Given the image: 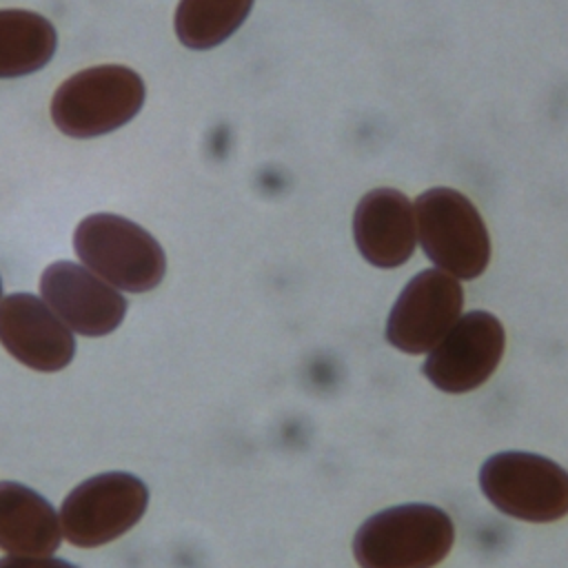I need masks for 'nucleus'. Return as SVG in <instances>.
Segmentation results:
<instances>
[{"mask_svg":"<svg viewBox=\"0 0 568 568\" xmlns=\"http://www.w3.org/2000/svg\"><path fill=\"white\" fill-rule=\"evenodd\" d=\"M453 541L444 508L410 501L371 515L353 537V555L359 568H435Z\"/></svg>","mask_w":568,"mask_h":568,"instance_id":"f257e3e1","label":"nucleus"},{"mask_svg":"<svg viewBox=\"0 0 568 568\" xmlns=\"http://www.w3.org/2000/svg\"><path fill=\"white\" fill-rule=\"evenodd\" d=\"M82 264L115 288L146 293L166 273V257L160 242L133 220L115 213L84 217L73 235Z\"/></svg>","mask_w":568,"mask_h":568,"instance_id":"f03ea898","label":"nucleus"},{"mask_svg":"<svg viewBox=\"0 0 568 568\" xmlns=\"http://www.w3.org/2000/svg\"><path fill=\"white\" fill-rule=\"evenodd\" d=\"M142 78L122 64H100L67 78L51 100L53 124L71 138H95L120 129L144 104Z\"/></svg>","mask_w":568,"mask_h":568,"instance_id":"7ed1b4c3","label":"nucleus"},{"mask_svg":"<svg viewBox=\"0 0 568 568\" xmlns=\"http://www.w3.org/2000/svg\"><path fill=\"white\" fill-rule=\"evenodd\" d=\"M415 209L417 237L428 260L457 280L481 275L490 262L488 229L475 204L455 189L424 191Z\"/></svg>","mask_w":568,"mask_h":568,"instance_id":"20e7f679","label":"nucleus"},{"mask_svg":"<svg viewBox=\"0 0 568 568\" xmlns=\"http://www.w3.org/2000/svg\"><path fill=\"white\" fill-rule=\"evenodd\" d=\"M488 501L508 517L546 524L568 515V470L526 450L490 455L479 468Z\"/></svg>","mask_w":568,"mask_h":568,"instance_id":"39448f33","label":"nucleus"},{"mask_svg":"<svg viewBox=\"0 0 568 568\" xmlns=\"http://www.w3.org/2000/svg\"><path fill=\"white\" fill-rule=\"evenodd\" d=\"M149 506L146 484L124 470L100 473L78 484L62 501V535L80 548L109 544L131 530Z\"/></svg>","mask_w":568,"mask_h":568,"instance_id":"423d86ee","label":"nucleus"},{"mask_svg":"<svg viewBox=\"0 0 568 568\" xmlns=\"http://www.w3.org/2000/svg\"><path fill=\"white\" fill-rule=\"evenodd\" d=\"M504 346L501 322L488 311H470L428 351L424 375L444 393H470L495 373Z\"/></svg>","mask_w":568,"mask_h":568,"instance_id":"0eeeda50","label":"nucleus"},{"mask_svg":"<svg viewBox=\"0 0 568 568\" xmlns=\"http://www.w3.org/2000/svg\"><path fill=\"white\" fill-rule=\"evenodd\" d=\"M464 291L439 268L417 273L399 293L386 320V339L410 355L428 353L459 320Z\"/></svg>","mask_w":568,"mask_h":568,"instance_id":"6e6552de","label":"nucleus"},{"mask_svg":"<svg viewBox=\"0 0 568 568\" xmlns=\"http://www.w3.org/2000/svg\"><path fill=\"white\" fill-rule=\"evenodd\" d=\"M42 300L75 333L100 337L115 331L126 315V300L87 266L53 262L40 277Z\"/></svg>","mask_w":568,"mask_h":568,"instance_id":"1a4fd4ad","label":"nucleus"},{"mask_svg":"<svg viewBox=\"0 0 568 568\" xmlns=\"http://www.w3.org/2000/svg\"><path fill=\"white\" fill-rule=\"evenodd\" d=\"M0 344L20 364L40 373L62 371L75 355L71 328L33 293L0 300Z\"/></svg>","mask_w":568,"mask_h":568,"instance_id":"9d476101","label":"nucleus"},{"mask_svg":"<svg viewBox=\"0 0 568 568\" xmlns=\"http://www.w3.org/2000/svg\"><path fill=\"white\" fill-rule=\"evenodd\" d=\"M353 237L366 262L379 268L404 264L417 242L415 209L395 189L368 191L353 215Z\"/></svg>","mask_w":568,"mask_h":568,"instance_id":"9b49d317","label":"nucleus"},{"mask_svg":"<svg viewBox=\"0 0 568 568\" xmlns=\"http://www.w3.org/2000/svg\"><path fill=\"white\" fill-rule=\"evenodd\" d=\"M60 541V515L42 495L18 481H0V548L11 555H51Z\"/></svg>","mask_w":568,"mask_h":568,"instance_id":"f8f14e48","label":"nucleus"},{"mask_svg":"<svg viewBox=\"0 0 568 568\" xmlns=\"http://www.w3.org/2000/svg\"><path fill=\"white\" fill-rule=\"evenodd\" d=\"M58 47L55 27L27 9H0V78L40 71Z\"/></svg>","mask_w":568,"mask_h":568,"instance_id":"ddd939ff","label":"nucleus"},{"mask_svg":"<svg viewBox=\"0 0 568 568\" xmlns=\"http://www.w3.org/2000/svg\"><path fill=\"white\" fill-rule=\"evenodd\" d=\"M251 7L253 0H180L175 9L178 40L189 49H213L242 27Z\"/></svg>","mask_w":568,"mask_h":568,"instance_id":"4468645a","label":"nucleus"},{"mask_svg":"<svg viewBox=\"0 0 568 568\" xmlns=\"http://www.w3.org/2000/svg\"><path fill=\"white\" fill-rule=\"evenodd\" d=\"M0 568H78V566L51 555H9L0 559Z\"/></svg>","mask_w":568,"mask_h":568,"instance_id":"2eb2a0df","label":"nucleus"},{"mask_svg":"<svg viewBox=\"0 0 568 568\" xmlns=\"http://www.w3.org/2000/svg\"><path fill=\"white\" fill-rule=\"evenodd\" d=\"M0 300H2V280H0Z\"/></svg>","mask_w":568,"mask_h":568,"instance_id":"dca6fc26","label":"nucleus"}]
</instances>
